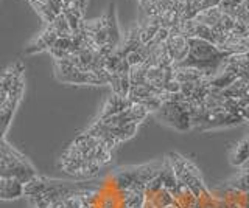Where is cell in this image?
Returning a JSON list of instances; mask_svg holds the SVG:
<instances>
[{"instance_id":"5b68a950","label":"cell","mask_w":249,"mask_h":208,"mask_svg":"<svg viewBox=\"0 0 249 208\" xmlns=\"http://www.w3.org/2000/svg\"><path fill=\"white\" fill-rule=\"evenodd\" d=\"M54 76L61 82L67 84H109L107 80L93 72H86L83 68L76 67L69 58L54 61Z\"/></svg>"},{"instance_id":"4fadbf2b","label":"cell","mask_w":249,"mask_h":208,"mask_svg":"<svg viewBox=\"0 0 249 208\" xmlns=\"http://www.w3.org/2000/svg\"><path fill=\"white\" fill-rule=\"evenodd\" d=\"M49 53L53 56L54 61L70 58L73 55V37H59L49 50Z\"/></svg>"},{"instance_id":"8fae6325","label":"cell","mask_w":249,"mask_h":208,"mask_svg":"<svg viewBox=\"0 0 249 208\" xmlns=\"http://www.w3.org/2000/svg\"><path fill=\"white\" fill-rule=\"evenodd\" d=\"M25 192V183L19 179L10 176H0V199L2 200H14L23 196Z\"/></svg>"},{"instance_id":"9c48e42d","label":"cell","mask_w":249,"mask_h":208,"mask_svg":"<svg viewBox=\"0 0 249 208\" xmlns=\"http://www.w3.org/2000/svg\"><path fill=\"white\" fill-rule=\"evenodd\" d=\"M131 99L129 98H124V96H120V95H117V94H112L109 95V98L106 99V103L103 106V109H101L100 115L97 117L98 121H103V120H107V118H111L114 117V115H119L122 113L123 111H126L128 107L131 106Z\"/></svg>"},{"instance_id":"52a82bcc","label":"cell","mask_w":249,"mask_h":208,"mask_svg":"<svg viewBox=\"0 0 249 208\" xmlns=\"http://www.w3.org/2000/svg\"><path fill=\"white\" fill-rule=\"evenodd\" d=\"M167 45V51L173 61V65L181 64L182 61H185L187 55H189L190 50V44H189V37H185L179 33H173L170 32V36L165 42Z\"/></svg>"},{"instance_id":"8992f818","label":"cell","mask_w":249,"mask_h":208,"mask_svg":"<svg viewBox=\"0 0 249 208\" xmlns=\"http://www.w3.org/2000/svg\"><path fill=\"white\" fill-rule=\"evenodd\" d=\"M23 89H25V81H22L19 86H16L10 92V95H8L3 99V101H0V121H2V138H5L8 126H10V123L13 120V115H14L16 109H18V106L20 103L22 95H23Z\"/></svg>"},{"instance_id":"3957f363","label":"cell","mask_w":249,"mask_h":208,"mask_svg":"<svg viewBox=\"0 0 249 208\" xmlns=\"http://www.w3.org/2000/svg\"><path fill=\"white\" fill-rule=\"evenodd\" d=\"M0 176L16 177V179H19L22 183L27 185L39 174L22 152L8 144L6 138H2V146H0Z\"/></svg>"},{"instance_id":"6da1fadb","label":"cell","mask_w":249,"mask_h":208,"mask_svg":"<svg viewBox=\"0 0 249 208\" xmlns=\"http://www.w3.org/2000/svg\"><path fill=\"white\" fill-rule=\"evenodd\" d=\"M190 50L187 55L185 61L175 67H187V68H196L202 72L209 80L215 78V76L224 70V67L228 65L229 55L228 51H223L220 47H216L215 44L199 39V37H189Z\"/></svg>"},{"instance_id":"277c9868","label":"cell","mask_w":249,"mask_h":208,"mask_svg":"<svg viewBox=\"0 0 249 208\" xmlns=\"http://www.w3.org/2000/svg\"><path fill=\"white\" fill-rule=\"evenodd\" d=\"M167 159L170 160L171 166H173L176 177L193 191V194L198 197V200H206L213 196V192L207 188V185L202 180V176L198 166L192 160H189L178 152H170Z\"/></svg>"},{"instance_id":"30bf717a","label":"cell","mask_w":249,"mask_h":208,"mask_svg":"<svg viewBox=\"0 0 249 208\" xmlns=\"http://www.w3.org/2000/svg\"><path fill=\"white\" fill-rule=\"evenodd\" d=\"M58 39H59V36L56 34V32H54L50 25H47L44 32L39 34L33 42H30L27 45L25 53L27 55H36V53H41V51H49Z\"/></svg>"},{"instance_id":"e0dca14e","label":"cell","mask_w":249,"mask_h":208,"mask_svg":"<svg viewBox=\"0 0 249 208\" xmlns=\"http://www.w3.org/2000/svg\"><path fill=\"white\" fill-rule=\"evenodd\" d=\"M248 28H249V25H248Z\"/></svg>"},{"instance_id":"7c38bea8","label":"cell","mask_w":249,"mask_h":208,"mask_svg":"<svg viewBox=\"0 0 249 208\" xmlns=\"http://www.w3.org/2000/svg\"><path fill=\"white\" fill-rule=\"evenodd\" d=\"M229 161L232 166L241 168L249 161V137L241 138L240 142L233 144V148L231 149L229 154Z\"/></svg>"},{"instance_id":"9a60e30c","label":"cell","mask_w":249,"mask_h":208,"mask_svg":"<svg viewBox=\"0 0 249 208\" xmlns=\"http://www.w3.org/2000/svg\"><path fill=\"white\" fill-rule=\"evenodd\" d=\"M228 187L235 188L243 192H249V161L240 168L238 174L233 177L231 182H228Z\"/></svg>"},{"instance_id":"ba28073f","label":"cell","mask_w":249,"mask_h":208,"mask_svg":"<svg viewBox=\"0 0 249 208\" xmlns=\"http://www.w3.org/2000/svg\"><path fill=\"white\" fill-rule=\"evenodd\" d=\"M105 17H106V30H107V36H109L107 50L114 53V51H117V48H119L122 44V34H120L119 22H117V10H115L114 2H109L107 11L105 13Z\"/></svg>"},{"instance_id":"5bb4252c","label":"cell","mask_w":249,"mask_h":208,"mask_svg":"<svg viewBox=\"0 0 249 208\" xmlns=\"http://www.w3.org/2000/svg\"><path fill=\"white\" fill-rule=\"evenodd\" d=\"M223 16H224V13L220 6H213V8H209V10L198 13L196 16H195V20L199 22V24H204L210 28H215L218 24H220Z\"/></svg>"},{"instance_id":"7a4b0ae2","label":"cell","mask_w":249,"mask_h":208,"mask_svg":"<svg viewBox=\"0 0 249 208\" xmlns=\"http://www.w3.org/2000/svg\"><path fill=\"white\" fill-rule=\"evenodd\" d=\"M162 125L185 132L193 128L192 123V101L184 94H170L162 106L154 112Z\"/></svg>"},{"instance_id":"2e32d148","label":"cell","mask_w":249,"mask_h":208,"mask_svg":"<svg viewBox=\"0 0 249 208\" xmlns=\"http://www.w3.org/2000/svg\"><path fill=\"white\" fill-rule=\"evenodd\" d=\"M50 27L56 32V34L59 37H73V30L70 27L69 20L66 19L64 14H59V16L50 24Z\"/></svg>"}]
</instances>
